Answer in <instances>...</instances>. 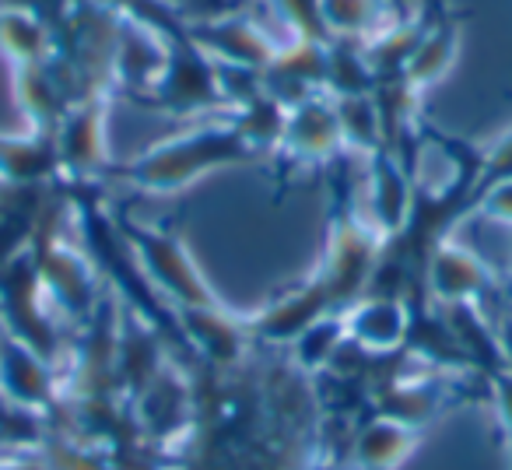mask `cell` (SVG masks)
<instances>
[{"mask_svg":"<svg viewBox=\"0 0 512 470\" xmlns=\"http://www.w3.org/2000/svg\"><path fill=\"white\" fill-rule=\"evenodd\" d=\"M369 207H372V228L379 235H397L411 214V190L400 172V165L386 155L383 148L372 151L369 169Z\"/></svg>","mask_w":512,"mask_h":470,"instance_id":"cell-12","label":"cell"},{"mask_svg":"<svg viewBox=\"0 0 512 470\" xmlns=\"http://www.w3.org/2000/svg\"><path fill=\"white\" fill-rule=\"evenodd\" d=\"M292 148V155L302 158H327L344 144L341 120L337 109L323 106V102H302L292 116L285 120V134H281V148Z\"/></svg>","mask_w":512,"mask_h":470,"instance_id":"cell-14","label":"cell"},{"mask_svg":"<svg viewBox=\"0 0 512 470\" xmlns=\"http://www.w3.org/2000/svg\"><path fill=\"white\" fill-rule=\"evenodd\" d=\"M127 243L134 246V257L151 274V281L165 295H176L183 302V309L218 306L214 292L200 278L197 264H193V257L186 253V246L179 243L176 235L155 232V228H127Z\"/></svg>","mask_w":512,"mask_h":470,"instance_id":"cell-4","label":"cell"},{"mask_svg":"<svg viewBox=\"0 0 512 470\" xmlns=\"http://www.w3.org/2000/svg\"><path fill=\"white\" fill-rule=\"evenodd\" d=\"M249 144L242 141V134L235 127H204L190 130V134L165 141L158 148H151L148 155H141L130 165V179L144 190L155 193H172L190 186L200 172L218 169L225 162H242L249 155Z\"/></svg>","mask_w":512,"mask_h":470,"instance_id":"cell-2","label":"cell"},{"mask_svg":"<svg viewBox=\"0 0 512 470\" xmlns=\"http://www.w3.org/2000/svg\"><path fill=\"white\" fill-rule=\"evenodd\" d=\"M421 432L411 425H400L383 414H372L365 425H358V432L351 435L348 460L358 470H397L407 456L418 449Z\"/></svg>","mask_w":512,"mask_h":470,"instance_id":"cell-10","label":"cell"},{"mask_svg":"<svg viewBox=\"0 0 512 470\" xmlns=\"http://www.w3.org/2000/svg\"><path fill=\"white\" fill-rule=\"evenodd\" d=\"M484 211H491L495 218H502V221H512V179L491 183L488 197H484Z\"/></svg>","mask_w":512,"mask_h":470,"instance_id":"cell-20","label":"cell"},{"mask_svg":"<svg viewBox=\"0 0 512 470\" xmlns=\"http://www.w3.org/2000/svg\"><path fill=\"white\" fill-rule=\"evenodd\" d=\"M453 39L449 32H439V36H432L428 43H421L418 50H414L411 57V81L414 85H428V81H435L442 71H446L449 57H453Z\"/></svg>","mask_w":512,"mask_h":470,"instance_id":"cell-17","label":"cell"},{"mask_svg":"<svg viewBox=\"0 0 512 470\" xmlns=\"http://www.w3.org/2000/svg\"><path fill=\"white\" fill-rule=\"evenodd\" d=\"M379 239L383 235L376 228L362 225L355 218H344L334 225L327 246V264H323L320 278H316L323 285V292H327L330 306L348 309L365 295L379 260Z\"/></svg>","mask_w":512,"mask_h":470,"instance_id":"cell-3","label":"cell"},{"mask_svg":"<svg viewBox=\"0 0 512 470\" xmlns=\"http://www.w3.org/2000/svg\"><path fill=\"white\" fill-rule=\"evenodd\" d=\"M57 151L60 165L74 172H95L106 162V144H102V106L95 99L81 102L64 123H57Z\"/></svg>","mask_w":512,"mask_h":470,"instance_id":"cell-13","label":"cell"},{"mask_svg":"<svg viewBox=\"0 0 512 470\" xmlns=\"http://www.w3.org/2000/svg\"><path fill=\"white\" fill-rule=\"evenodd\" d=\"M0 390L15 404L32 407L53 421V411L60 407V372L18 337L0 334Z\"/></svg>","mask_w":512,"mask_h":470,"instance_id":"cell-5","label":"cell"},{"mask_svg":"<svg viewBox=\"0 0 512 470\" xmlns=\"http://www.w3.org/2000/svg\"><path fill=\"white\" fill-rule=\"evenodd\" d=\"M344 337L372 355H393L407 344L411 316H407L400 299H383V295H362L355 306L341 313Z\"/></svg>","mask_w":512,"mask_h":470,"instance_id":"cell-7","label":"cell"},{"mask_svg":"<svg viewBox=\"0 0 512 470\" xmlns=\"http://www.w3.org/2000/svg\"><path fill=\"white\" fill-rule=\"evenodd\" d=\"M53 421L46 414L22 407L0 390V456L15 453H39L43 442L50 439Z\"/></svg>","mask_w":512,"mask_h":470,"instance_id":"cell-15","label":"cell"},{"mask_svg":"<svg viewBox=\"0 0 512 470\" xmlns=\"http://www.w3.org/2000/svg\"><path fill=\"white\" fill-rule=\"evenodd\" d=\"M509 449H512V442H509Z\"/></svg>","mask_w":512,"mask_h":470,"instance_id":"cell-21","label":"cell"},{"mask_svg":"<svg viewBox=\"0 0 512 470\" xmlns=\"http://www.w3.org/2000/svg\"><path fill=\"white\" fill-rule=\"evenodd\" d=\"M320 8L330 22H337L341 29H351V32L372 22V0H323Z\"/></svg>","mask_w":512,"mask_h":470,"instance_id":"cell-18","label":"cell"},{"mask_svg":"<svg viewBox=\"0 0 512 470\" xmlns=\"http://www.w3.org/2000/svg\"><path fill=\"white\" fill-rule=\"evenodd\" d=\"M327 309H334V306H330L323 285L313 278L309 285H302V288H295V292L274 299L271 306L260 309V313L246 316V327L256 341H264V344L299 341V337L306 334L320 316H327Z\"/></svg>","mask_w":512,"mask_h":470,"instance_id":"cell-6","label":"cell"},{"mask_svg":"<svg viewBox=\"0 0 512 470\" xmlns=\"http://www.w3.org/2000/svg\"><path fill=\"white\" fill-rule=\"evenodd\" d=\"M0 43L15 60L25 64H36L39 50H43V32L36 29V22L25 15H8L0 22Z\"/></svg>","mask_w":512,"mask_h":470,"instance_id":"cell-16","label":"cell"},{"mask_svg":"<svg viewBox=\"0 0 512 470\" xmlns=\"http://www.w3.org/2000/svg\"><path fill=\"white\" fill-rule=\"evenodd\" d=\"M425 271H428V288L442 302H449V306L474 302L488 288V271L481 267V260L456 243H442L439 250L428 253Z\"/></svg>","mask_w":512,"mask_h":470,"instance_id":"cell-11","label":"cell"},{"mask_svg":"<svg viewBox=\"0 0 512 470\" xmlns=\"http://www.w3.org/2000/svg\"><path fill=\"white\" fill-rule=\"evenodd\" d=\"M299 365H274L256 379L239 365L190 379L193 421L176 453L183 470H309L320 453V397Z\"/></svg>","mask_w":512,"mask_h":470,"instance_id":"cell-1","label":"cell"},{"mask_svg":"<svg viewBox=\"0 0 512 470\" xmlns=\"http://www.w3.org/2000/svg\"><path fill=\"white\" fill-rule=\"evenodd\" d=\"M183 330L193 348L204 355V365H214V369L239 365L249 355V344H253L246 320L232 313H221V306L183 309Z\"/></svg>","mask_w":512,"mask_h":470,"instance_id":"cell-8","label":"cell"},{"mask_svg":"<svg viewBox=\"0 0 512 470\" xmlns=\"http://www.w3.org/2000/svg\"><path fill=\"white\" fill-rule=\"evenodd\" d=\"M46 218V183L0 179V267L32 250Z\"/></svg>","mask_w":512,"mask_h":470,"instance_id":"cell-9","label":"cell"},{"mask_svg":"<svg viewBox=\"0 0 512 470\" xmlns=\"http://www.w3.org/2000/svg\"><path fill=\"white\" fill-rule=\"evenodd\" d=\"M491 400H495V411L502 418V428L512 442V372H495L491 376Z\"/></svg>","mask_w":512,"mask_h":470,"instance_id":"cell-19","label":"cell"}]
</instances>
